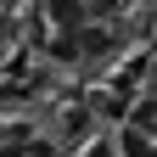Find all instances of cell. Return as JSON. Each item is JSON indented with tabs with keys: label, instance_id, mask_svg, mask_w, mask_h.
Masks as SVG:
<instances>
[{
	"label": "cell",
	"instance_id": "cell-1",
	"mask_svg": "<svg viewBox=\"0 0 157 157\" xmlns=\"http://www.w3.org/2000/svg\"><path fill=\"white\" fill-rule=\"evenodd\" d=\"M51 17H56L62 28H73L78 17H84V0H51Z\"/></svg>",
	"mask_w": 157,
	"mask_h": 157
},
{
	"label": "cell",
	"instance_id": "cell-2",
	"mask_svg": "<svg viewBox=\"0 0 157 157\" xmlns=\"http://www.w3.org/2000/svg\"><path fill=\"white\" fill-rule=\"evenodd\" d=\"M84 6H95V11H107V6H112V0H84Z\"/></svg>",
	"mask_w": 157,
	"mask_h": 157
},
{
	"label": "cell",
	"instance_id": "cell-3",
	"mask_svg": "<svg viewBox=\"0 0 157 157\" xmlns=\"http://www.w3.org/2000/svg\"><path fill=\"white\" fill-rule=\"evenodd\" d=\"M0 51H6V17H0Z\"/></svg>",
	"mask_w": 157,
	"mask_h": 157
}]
</instances>
